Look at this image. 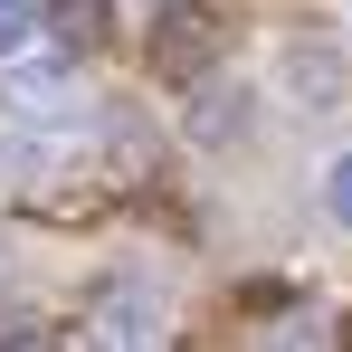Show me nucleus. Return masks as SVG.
<instances>
[{
	"label": "nucleus",
	"mask_w": 352,
	"mask_h": 352,
	"mask_svg": "<svg viewBox=\"0 0 352 352\" xmlns=\"http://www.w3.org/2000/svg\"><path fill=\"white\" fill-rule=\"evenodd\" d=\"M38 10H48V29H58L76 58H96V48L115 38V10H105V0H38Z\"/></svg>",
	"instance_id": "20e7f679"
},
{
	"label": "nucleus",
	"mask_w": 352,
	"mask_h": 352,
	"mask_svg": "<svg viewBox=\"0 0 352 352\" xmlns=\"http://www.w3.org/2000/svg\"><path fill=\"white\" fill-rule=\"evenodd\" d=\"M324 200H333V219H343V229H352V153H343V162H333V181H324Z\"/></svg>",
	"instance_id": "6e6552de"
},
{
	"label": "nucleus",
	"mask_w": 352,
	"mask_h": 352,
	"mask_svg": "<svg viewBox=\"0 0 352 352\" xmlns=\"http://www.w3.org/2000/svg\"><path fill=\"white\" fill-rule=\"evenodd\" d=\"M0 105L19 124H58L67 115V67H10L0 76Z\"/></svg>",
	"instance_id": "f03ea898"
},
{
	"label": "nucleus",
	"mask_w": 352,
	"mask_h": 352,
	"mask_svg": "<svg viewBox=\"0 0 352 352\" xmlns=\"http://www.w3.org/2000/svg\"><path fill=\"white\" fill-rule=\"evenodd\" d=\"M229 48V19L219 10H200V0H172V10H153V76L162 86H200L210 67Z\"/></svg>",
	"instance_id": "f257e3e1"
},
{
	"label": "nucleus",
	"mask_w": 352,
	"mask_h": 352,
	"mask_svg": "<svg viewBox=\"0 0 352 352\" xmlns=\"http://www.w3.org/2000/svg\"><path fill=\"white\" fill-rule=\"evenodd\" d=\"M286 76H295V86H314L305 105H343V58H333V48H314V38L286 48Z\"/></svg>",
	"instance_id": "39448f33"
},
{
	"label": "nucleus",
	"mask_w": 352,
	"mask_h": 352,
	"mask_svg": "<svg viewBox=\"0 0 352 352\" xmlns=\"http://www.w3.org/2000/svg\"><path fill=\"white\" fill-rule=\"evenodd\" d=\"M96 333H105V343H153V333H162V305H153L143 286H105V305H96Z\"/></svg>",
	"instance_id": "7ed1b4c3"
},
{
	"label": "nucleus",
	"mask_w": 352,
	"mask_h": 352,
	"mask_svg": "<svg viewBox=\"0 0 352 352\" xmlns=\"http://www.w3.org/2000/svg\"><path fill=\"white\" fill-rule=\"evenodd\" d=\"M29 29H38V0H0V58H10Z\"/></svg>",
	"instance_id": "0eeeda50"
},
{
	"label": "nucleus",
	"mask_w": 352,
	"mask_h": 352,
	"mask_svg": "<svg viewBox=\"0 0 352 352\" xmlns=\"http://www.w3.org/2000/svg\"><path fill=\"white\" fill-rule=\"evenodd\" d=\"M238 124H248V105H238V86H210V105H190V133H200V143H229Z\"/></svg>",
	"instance_id": "423d86ee"
}]
</instances>
